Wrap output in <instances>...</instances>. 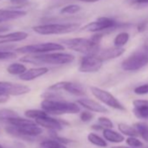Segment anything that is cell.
Segmentation results:
<instances>
[{"label": "cell", "instance_id": "6da1fadb", "mask_svg": "<svg viewBox=\"0 0 148 148\" xmlns=\"http://www.w3.org/2000/svg\"><path fill=\"white\" fill-rule=\"evenodd\" d=\"M103 34L99 33L91 38H76L61 40L62 45H65L69 49L77 52L85 54L86 56H96L99 51V43Z\"/></svg>", "mask_w": 148, "mask_h": 148}, {"label": "cell", "instance_id": "7a4b0ae2", "mask_svg": "<svg viewBox=\"0 0 148 148\" xmlns=\"http://www.w3.org/2000/svg\"><path fill=\"white\" fill-rule=\"evenodd\" d=\"M75 57L70 53L64 52H50L44 54H32L23 57L20 60L25 63L32 64H52L63 65L74 61Z\"/></svg>", "mask_w": 148, "mask_h": 148}, {"label": "cell", "instance_id": "3957f363", "mask_svg": "<svg viewBox=\"0 0 148 148\" xmlns=\"http://www.w3.org/2000/svg\"><path fill=\"white\" fill-rule=\"evenodd\" d=\"M42 110L46 113L62 115V114H76L80 112V107L72 102L64 100H43L41 103Z\"/></svg>", "mask_w": 148, "mask_h": 148}, {"label": "cell", "instance_id": "277c9868", "mask_svg": "<svg viewBox=\"0 0 148 148\" xmlns=\"http://www.w3.org/2000/svg\"><path fill=\"white\" fill-rule=\"evenodd\" d=\"M79 28V24L64 23V24H46L34 26L32 30L40 35H58L73 32Z\"/></svg>", "mask_w": 148, "mask_h": 148}, {"label": "cell", "instance_id": "5b68a950", "mask_svg": "<svg viewBox=\"0 0 148 148\" xmlns=\"http://www.w3.org/2000/svg\"><path fill=\"white\" fill-rule=\"evenodd\" d=\"M64 50V46L58 44V43H39L34 45H25L20 48L16 49V51L18 53L24 54H44V53H50L53 51H59Z\"/></svg>", "mask_w": 148, "mask_h": 148}, {"label": "cell", "instance_id": "8992f818", "mask_svg": "<svg viewBox=\"0 0 148 148\" xmlns=\"http://www.w3.org/2000/svg\"><path fill=\"white\" fill-rule=\"evenodd\" d=\"M148 64V51L144 49L133 52L131 56L125 58L122 64L121 67L125 71H138Z\"/></svg>", "mask_w": 148, "mask_h": 148}, {"label": "cell", "instance_id": "52a82bcc", "mask_svg": "<svg viewBox=\"0 0 148 148\" xmlns=\"http://www.w3.org/2000/svg\"><path fill=\"white\" fill-rule=\"evenodd\" d=\"M6 132L13 136L23 138H31L33 137H37L40 135L43 132L42 128L35 123L26 125L24 126L16 127L13 125L8 126L5 128Z\"/></svg>", "mask_w": 148, "mask_h": 148}, {"label": "cell", "instance_id": "ba28073f", "mask_svg": "<svg viewBox=\"0 0 148 148\" xmlns=\"http://www.w3.org/2000/svg\"><path fill=\"white\" fill-rule=\"evenodd\" d=\"M119 26V25L115 19L106 17H101L99 18L97 20L83 26L81 30L89 32H101L104 31L113 30L115 28H118Z\"/></svg>", "mask_w": 148, "mask_h": 148}, {"label": "cell", "instance_id": "9c48e42d", "mask_svg": "<svg viewBox=\"0 0 148 148\" xmlns=\"http://www.w3.org/2000/svg\"><path fill=\"white\" fill-rule=\"evenodd\" d=\"M91 92L93 94V96L95 98H97L99 101H101L103 104H105L113 109H116V110L125 111V106L109 92L100 89L99 87H95V86L91 87Z\"/></svg>", "mask_w": 148, "mask_h": 148}, {"label": "cell", "instance_id": "30bf717a", "mask_svg": "<svg viewBox=\"0 0 148 148\" xmlns=\"http://www.w3.org/2000/svg\"><path fill=\"white\" fill-rule=\"evenodd\" d=\"M49 90L53 92H58L64 90L71 94L76 96H82L86 94V90L81 85L73 82H68V81H62V82L56 83L51 86L49 87Z\"/></svg>", "mask_w": 148, "mask_h": 148}, {"label": "cell", "instance_id": "8fae6325", "mask_svg": "<svg viewBox=\"0 0 148 148\" xmlns=\"http://www.w3.org/2000/svg\"><path fill=\"white\" fill-rule=\"evenodd\" d=\"M30 91V87L24 85L5 81L0 82V94H4L7 96H20L28 93Z\"/></svg>", "mask_w": 148, "mask_h": 148}, {"label": "cell", "instance_id": "7c38bea8", "mask_svg": "<svg viewBox=\"0 0 148 148\" xmlns=\"http://www.w3.org/2000/svg\"><path fill=\"white\" fill-rule=\"evenodd\" d=\"M103 65V61L96 55V56H86L82 58L80 65H79V71L85 73H91L96 72Z\"/></svg>", "mask_w": 148, "mask_h": 148}, {"label": "cell", "instance_id": "4fadbf2b", "mask_svg": "<svg viewBox=\"0 0 148 148\" xmlns=\"http://www.w3.org/2000/svg\"><path fill=\"white\" fill-rule=\"evenodd\" d=\"M36 124L39 126L45 127L46 129L51 130V131H60L63 128V124L64 122L56 119L54 118H51L49 116H46L42 119H38L35 120Z\"/></svg>", "mask_w": 148, "mask_h": 148}, {"label": "cell", "instance_id": "5bb4252c", "mask_svg": "<svg viewBox=\"0 0 148 148\" xmlns=\"http://www.w3.org/2000/svg\"><path fill=\"white\" fill-rule=\"evenodd\" d=\"M49 71L47 67H38V68H32L26 70L22 75L19 76V79L23 81H32L34 80L41 76H44Z\"/></svg>", "mask_w": 148, "mask_h": 148}, {"label": "cell", "instance_id": "9a60e30c", "mask_svg": "<svg viewBox=\"0 0 148 148\" xmlns=\"http://www.w3.org/2000/svg\"><path fill=\"white\" fill-rule=\"evenodd\" d=\"M78 104L86 109H87L90 112H100V113H107L108 110L99 104V102L90 99H80L78 100Z\"/></svg>", "mask_w": 148, "mask_h": 148}, {"label": "cell", "instance_id": "2e32d148", "mask_svg": "<svg viewBox=\"0 0 148 148\" xmlns=\"http://www.w3.org/2000/svg\"><path fill=\"white\" fill-rule=\"evenodd\" d=\"M134 106L133 112L134 115L138 119H148V100L144 99H135L132 101Z\"/></svg>", "mask_w": 148, "mask_h": 148}, {"label": "cell", "instance_id": "e0dca14e", "mask_svg": "<svg viewBox=\"0 0 148 148\" xmlns=\"http://www.w3.org/2000/svg\"><path fill=\"white\" fill-rule=\"evenodd\" d=\"M25 15H26V12L21 10L0 9V24L23 18Z\"/></svg>", "mask_w": 148, "mask_h": 148}, {"label": "cell", "instance_id": "ac0fdd59", "mask_svg": "<svg viewBox=\"0 0 148 148\" xmlns=\"http://www.w3.org/2000/svg\"><path fill=\"white\" fill-rule=\"evenodd\" d=\"M124 52H125V49L123 47L114 46V47H111V48H107V49H104L102 51H99V53L97 54V56L102 61H105V60H110V59L119 58Z\"/></svg>", "mask_w": 148, "mask_h": 148}, {"label": "cell", "instance_id": "d6986e66", "mask_svg": "<svg viewBox=\"0 0 148 148\" xmlns=\"http://www.w3.org/2000/svg\"><path fill=\"white\" fill-rule=\"evenodd\" d=\"M27 38L28 33L25 32H15L8 34H1L0 35V45L23 41Z\"/></svg>", "mask_w": 148, "mask_h": 148}, {"label": "cell", "instance_id": "ffe728a7", "mask_svg": "<svg viewBox=\"0 0 148 148\" xmlns=\"http://www.w3.org/2000/svg\"><path fill=\"white\" fill-rule=\"evenodd\" d=\"M103 136L106 141L107 140L112 143H121L125 140V138L122 134L112 129H104Z\"/></svg>", "mask_w": 148, "mask_h": 148}, {"label": "cell", "instance_id": "44dd1931", "mask_svg": "<svg viewBox=\"0 0 148 148\" xmlns=\"http://www.w3.org/2000/svg\"><path fill=\"white\" fill-rule=\"evenodd\" d=\"M26 67L25 64H19V63H14L10 64L7 67V71L12 74V75H22V74L26 71Z\"/></svg>", "mask_w": 148, "mask_h": 148}, {"label": "cell", "instance_id": "7402d4cb", "mask_svg": "<svg viewBox=\"0 0 148 148\" xmlns=\"http://www.w3.org/2000/svg\"><path fill=\"white\" fill-rule=\"evenodd\" d=\"M87 139L90 143H92V145L99 146V147H106L107 146V143L105 140V138H101L100 136L97 135L96 133L91 132L88 134L87 136Z\"/></svg>", "mask_w": 148, "mask_h": 148}, {"label": "cell", "instance_id": "603a6c76", "mask_svg": "<svg viewBox=\"0 0 148 148\" xmlns=\"http://www.w3.org/2000/svg\"><path fill=\"white\" fill-rule=\"evenodd\" d=\"M118 128L119 130V132L125 135H127L129 137H135L138 135L137 131L135 130V128L133 126H131L125 123H119L118 125Z\"/></svg>", "mask_w": 148, "mask_h": 148}, {"label": "cell", "instance_id": "cb8c5ba5", "mask_svg": "<svg viewBox=\"0 0 148 148\" xmlns=\"http://www.w3.org/2000/svg\"><path fill=\"white\" fill-rule=\"evenodd\" d=\"M133 127L137 131L138 134H139L145 141L148 142V125L144 122H138L134 124Z\"/></svg>", "mask_w": 148, "mask_h": 148}, {"label": "cell", "instance_id": "d4e9b609", "mask_svg": "<svg viewBox=\"0 0 148 148\" xmlns=\"http://www.w3.org/2000/svg\"><path fill=\"white\" fill-rule=\"evenodd\" d=\"M25 115L26 118H28V119H33L35 120L48 116V114L45 111H43V110H37V109L27 110V111H25Z\"/></svg>", "mask_w": 148, "mask_h": 148}, {"label": "cell", "instance_id": "484cf974", "mask_svg": "<svg viewBox=\"0 0 148 148\" xmlns=\"http://www.w3.org/2000/svg\"><path fill=\"white\" fill-rule=\"evenodd\" d=\"M41 148H67L64 144L55 139H46L40 143Z\"/></svg>", "mask_w": 148, "mask_h": 148}, {"label": "cell", "instance_id": "4316f807", "mask_svg": "<svg viewBox=\"0 0 148 148\" xmlns=\"http://www.w3.org/2000/svg\"><path fill=\"white\" fill-rule=\"evenodd\" d=\"M129 34L127 32H121L119 34H118L116 36V38H114V46L116 47H123L129 40Z\"/></svg>", "mask_w": 148, "mask_h": 148}, {"label": "cell", "instance_id": "83f0119b", "mask_svg": "<svg viewBox=\"0 0 148 148\" xmlns=\"http://www.w3.org/2000/svg\"><path fill=\"white\" fill-rule=\"evenodd\" d=\"M16 112L11 110V109H0V119L2 120H7L11 118L18 117Z\"/></svg>", "mask_w": 148, "mask_h": 148}, {"label": "cell", "instance_id": "f1b7e54d", "mask_svg": "<svg viewBox=\"0 0 148 148\" xmlns=\"http://www.w3.org/2000/svg\"><path fill=\"white\" fill-rule=\"evenodd\" d=\"M80 10H81V7L79 5H67V6L64 7L61 10V13L62 14L71 15V14L78 13Z\"/></svg>", "mask_w": 148, "mask_h": 148}, {"label": "cell", "instance_id": "f546056e", "mask_svg": "<svg viewBox=\"0 0 148 148\" xmlns=\"http://www.w3.org/2000/svg\"><path fill=\"white\" fill-rule=\"evenodd\" d=\"M99 125H100L103 129H112L113 127V123L111 119L106 117H100L98 119Z\"/></svg>", "mask_w": 148, "mask_h": 148}, {"label": "cell", "instance_id": "4dcf8cb0", "mask_svg": "<svg viewBox=\"0 0 148 148\" xmlns=\"http://www.w3.org/2000/svg\"><path fill=\"white\" fill-rule=\"evenodd\" d=\"M126 144L129 146L132 147V148H137V147L143 146V143L139 139H138L137 138H135V137H129L126 139Z\"/></svg>", "mask_w": 148, "mask_h": 148}, {"label": "cell", "instance_id": "1f68e13d", "mask_svg": "<svg viewBox=\"0 0 148 148\" xmlns=\"http://www.w3.org/2000/svg\"><path fill=\"white\" fill-rule=\"evenodd\" d=\"M94 115L89 112V111H85V112H82L79 115V118L81 119V121L85 122V123H87V122H90L92 119H93Z\"/></svg>", "mask_w": 148, "mask_h": 148}, {"label": "cell", "instance_id": "d6a6232c", "mask_svg": "<svg viewBox=\"0 0 148 148\" xmlns=\"http://www.w3.org/2000/svg\"><path fill=\"white\" fill-rule=\"evenodd\" d=\"M134 92L138 95H145L148 93V84L141 85L134 89Z\"/></svg>", "mask_w": 148, "mask_h": 148}, {"label": "cell", "instance_id": "836d02e7", "mask_svg": "<svg viewBox=\"0 0 148 148\" xmlns=\"http://www.w3.org/2000/svg\"><path fill=\"white\" fill-rule=\"evenodd\" d=\"M127 5L132 6H140L148 5V0H125V1Z\"/></svg>", "mask_w": 148, "mask_h": 148}, {"label": "cell", "instance_id": "e575fe53", "mask_svg": "<svg viewBox=\"0 0 148 148\" xmlns=\"http://www.w3.org/2000/svg\"><path fill=\"white\" fill-rule=\"evenodd\" d=\"M10 2L15 5H25L28 4L29 0H10Z\"/></svg>", "mask_w": 148, "mask_h": 148}, {"label": "cell", "instance_id": "d590c367", "mask_svg": "<svg viewBox=\"0 0 148 148\" xmlns=\"http://www.w3.org/2000/svg\"><path fill=\"white\" fill-rule=\"evenodd\" d=\"M8 100H9V96L4 95V94H0V104L6 103Z\"/></svg>", "mask_w": 148, "mask_h": 148}, {"label": "cell", "instance_id": "8d00e7d4", "mask_svg": "<svg viewBox=\"0 0 148 148\" xmlns=\"http://www.w3.org/2000/svg\"><path fill=\"white\" fill-rule=\"evenodd\" d=\"M10 29L9 26H5V25H0V32H5L6 31H8Z\"/></svg>", "mask_w": 148, "mask_h": 148}, {"label": "cell", "instance_id": "74e56055", "mask_svg": "<svg viewBox=\"0 0 148 148\" xmlns=\"http://www.w3.org/2000/svg\"><path fill=\"white\" fill-rule=\"evenodd\" d=\"M80 2H84V3H95L98 2L99 0H79Z\"/></svg>", "mask_w": 148, "mask_h": 148}, {"label": "cell", "instance_id": "f35d334b", "mask_svg": "<svg viewBox=\"0 0 148 148\" xmlns=\"http://www.w3.org/2000/svg\"><path fill=\"white\" fill-rule=\"evenodd\" d=\"M112 148H129V147H125V146H112Z\"/></svg>", "mask_w": 148, "mask_h": 148}, {"label": "cell", "instance_id": "ab89813d", "mask_svg": "<svg viewBox=\"0 0 148 148\" xmlns=\"http://www.w3.org/2000/svg\"><path fill=\"white\" fill-rule=\"evenodd\" d=\"M0 148H4V147H3V146H2L1 145H0Z\"/></svg>", "mask_w": 148, "mask_h": 148}]
</instances>
